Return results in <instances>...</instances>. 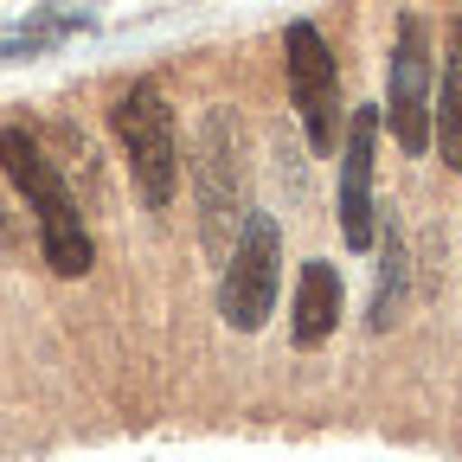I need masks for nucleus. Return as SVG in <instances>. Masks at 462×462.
<instances>
[{
	"mask_svg": "<svg viewBox=\"0 0 462 462\" xmlns=\"http://www.w3.org/2000/svg\"><path fill=\"white\" fill-rule=\"evenodd\" d=\"M0 167L14 173V187L26 193V206L39 212V245H45V263L58 276H84L90 270V231L78 218V199L65 193L58 167L45 161V148L26 135V129H0Z\"/></svg>",
	"mask_w": 462,
	"mask_h": 462,
	"instance_id": "f257e3e1",
	"label": "nucleus"
},
{
	"mask_svg": "<svg viewBox=\"0 0 462 462\" xmlns=\"http://www.w3.org/2000/svg\"><path fill=\"white\" fill-rule=\"evenodd\" d=\"M193 187H199V212H206V251L231 257L245 231V135L231 123V109H212L199 148H193Z\"/></svg>",
	"mask_w": 462,
	"mask_h": 462,
	"instance_id": "f03ea898",
	"label": "nucleus"
},
{
	"mask_svg": "<svg viewBox=\"0 0 462 462\" xmlns=\"http://www.w3.org/2000/svg\"><path fill=\"white\" fill-rule=\"evenodd\" d=\"M116 135L129 148V173H135V193L142 206H167L173 187H180V135H173V109L161 103L154 84H135L116 103Z\"/></svg>",
	"mask_w": 462,
	"mask_h": 462,
	"instance_id": "7ed1b4c3",
	"label": "nucleus"
},
{
	"mask_svg": "<svg viewBox=\"0 0 462 462\" xmlns=\"http://www.w3.org/2000/svg\"><path fill=\"white\" fill-rule=\"evenodd\" d=\"M276 282H282V231L270 212H251L238 245L225 257V282H218V309L238 334H257L276 309Z\"/></svg>",
	"mask_w": 462,
	"mask_h": 462,
	"instance_id": "20e7f679",
	"label": "nucleus"
},
{
	"mask_svg": "<svg viewBox=\"0 0 462 462\" xmlns=\"http://www.w3.org/2000/svg\"><path fill=\"white\" fill-rule=\"evenodd\" d=\"M385 123L398 135L404 154H424L430 148V26L418 14L398 20V39H392V78H385Z\"/></svg>",
	"mask_w": 462,
	"mask_h": 462,
	"instance_id": "39448f33",
	"label": "nucleus"
},
{
	"mask_svg": "<svg viewBox=\"0 0 462 462\" xmlns=\"http://www.w3.org/2000/svg\"><path fill=\"white\" fill-rule=\"evenodd\" d=\"M282 45H289V97H296L302 129H309L315 148H334V142H340V78H334V51H328V39H321L309 20L289 26Z\"/></svg>",
	"mask_w": 462,
	"mask_h": 462,
	"instance_id": "423d86ee",
	"label": "nucleus"
},
{
	"mask_svg": "<svg viewBox=\"0 0 462 462\" xmlns=\"http://www.w3.org/2000/svg\"><path fill=\"white\" fill-rule=\"evenodd\" d=\"M373 142H379V109H354L346 161H340V238H346V251L373 245Z\"/></svg>",
	"mask_w": 462,
	"mask_h": 462,
	"instance_id": "0eeeda50",
	"label": "nucleus"
},
{
	"mask_svg": "<svg viewBox=\"0 0 462 462\" xmlns=\"http://www.w3.org/2000/svg\"><path fill=\"white\" fill-rule=\"evenodd\" d=\"M334 321H340V276H334V263H302L296 270V315H289V340L296 346H321L328 334H334Z\"/></svg>",
	"mask_w": 462,
	"mask_h": 462,
	"instance_id": "6e6552de",
	"label": "nucleus"
},
{
	"mask_svg": "<svg viewBox=\"0 0 462 462\" xmlns=\"http://www.w3.org/2000/svg\"><path fill=\"white\" fill-rule=\"evenodd\" d=\"M437 148L462 173V26L449 39V71H443V90H437Z\"/></svg>",
	"mask_w": 462,
	"mask_h": 462,
	"instance_id": "1a4fd4ad",
	"label": "nucleus"
},
{
	"mask_svg": "<svg viewBox=\"0 0 462 462\" xmlns=\"http://www.w3.org/2000/svg\"><path fill=\"white\" fill-rule=\"evenodd\" d=\"M398 296H404V238L398 225L385 231V263H379V296H373V328L398 321Z\"/></svg>",
	"mask_w": 462,
	"mask_h": 462,
	"instance_id": "9d476101",
	"label": "nucleus"
},
{
	"mask_svg": "<svg viewBox=\"0 0 462 462\" xmlns=\"http://www.w3.org/2000/svg\"><path fill=\"white\" fill-rule=\"evenodd\" d=\"M0 238H7V218H0Z\"/></svg>",
	"mask_w": 462,
	"mask_h": 462,
	"instance_id": "9b49d317",
	"label": "nucleus"
}]
</instances>
